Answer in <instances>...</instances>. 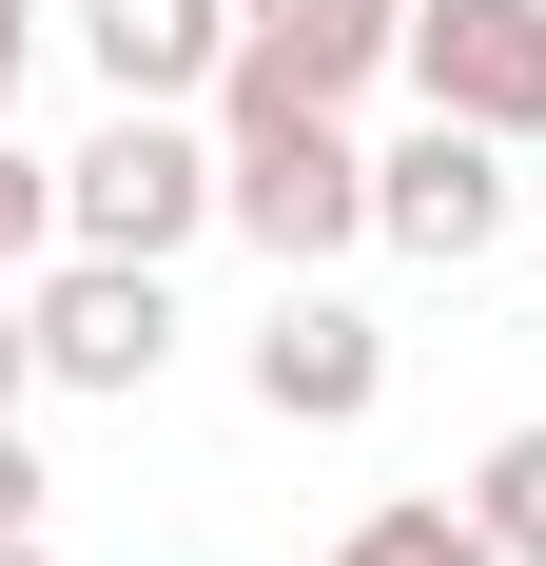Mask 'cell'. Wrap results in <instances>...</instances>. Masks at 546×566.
Wrapping results in <instances>:
<instances>
[{"label": "cell", "instance_id": "cell-5", "mask_svg": "<svg viewBox=\"0 0 546 566\" xmlns=\"http://www.w3.org/2000/svg\"><path fill=\"white\" fill-rule=\"evenodd\" d=\"M371 391H390V333H371L332 274H273V313H254V410H273V430H371Z\"/></svg>", "mask_w": 546, "mask_h": 566}, {"label": "cell", "instance_id": "cell-16", "mask_svg": "<svg viewBox=\"0 0 546 566\" xmlns=\"http://www.w3.org/2000/svg\"><path fill=\"white\" fill-rule=\"evenodd\" d=\"M0 20H40V0H0Z\"/></svg>", "mask_w": 546, "mask_h": 566}, {"label": "cell", "instance_id": "cell-12", "mask_svg": "<svg viewBox=\"0 0 546 566\" xmlns=\"http://www.w3.org/2000/svg\"><path fill=\"white\" fill-rule=\"evenodd\" d=\"M40 391V313H20V274H0V410Z\"/></svg>", "mask_w": 546, "mask_h": 566}, {"label": "cell", "instance_id": "cell-1", "mask_svg": "<svg viewBox=\"0 0 546 566\" xmlns=\"http://www.w3.org/2000/svg\"><path fill=\"white\" fill-rule=\"evenodd\" d=\"M196 117H216V157H234V234H254L273 274L371 254V137H351V98H293L273 59H234Z\"/></svg>", "mask_w": 546, "mask_h": 566}, {"label": "cell", "instance_id": "cell-3", "mask_svg": "<svg viewBox=\"0 0 546 566\" xmlns=\"http://www.w3.org/2000/svg\"><path fill=\"white\" fill-rule=\"evenodd\" d=\"M527 137H489V117L410 98V137H371V254H410V274H469V254H507L527 234Z\"/></svg>", "mask_w": 546, "mask_h": 566}, {"label": "cell", "instance_id": "cell-8", "mask_svg": "<svg viewBox=\"0 0 546 566\" xmlns=\"http://www.w3.org/2000/svg\"><path fill=\"white\" fill-rule=\"evenodd\" d=\"M98 98H216L234 78V0H78Z\"/></svg>", "mask_w": 546, "mask_h": 566}, {"label": "cell", "instance_id": "cell-15", "mask_svg": "<svg viewBox=\"0 0 546 566\" xmlns=\"http://www.w3.org/2000/svg\"><path fill=\"white\" fill-rule=\"evenodd\" d=\"M0 566H59V547H40V527H0Z\"/></svg>", "mask_w": 546, "mask_h": 566}, {"label": "cell", "instance_id": "cell-9", "mask_svg": "<svg viewBox=\"0 0 546 566\" xmlns=\"http://www.w3.org/2000/svg\"><path fill=\"white\" fill-rule=\"evenodd\" d=\"M332 566H507V547H489L469 489H390V509H351V547H332Z\"/></svg>", "mask_w": 546, "mask_h": 566}, {"label": "cell", "instance_id": "cell-10", "mask_svg": "<svg viewBox=\"0 0 546 566\" xmlns=\"http://www.w3.org/2000/svg\"><path fill=\"white\" fill-rule=\"evenodd\" d=\"M469 509H489V547H507V566H546V410L469 450Z\"/></svg>", "mask_w": 546, "mask_h": 566}, {"label": "cell", "instance_id": "cell-4", "mask_svg": "<svg viewBox=\"0 0 546 566\" xmlns=\"http://www.w3.org/2000/svg\"><path fill=\"white\" fill-rule=\"evenodd\" d=\"M20 313H40V391L137 410V391L176 371V274H157V254H40Z\"/></svg>", "mask_w": 546, "mask_h": 566}, {"label": "cell", "instance_id": "cell-2", "mask_svg": "<svg viewBox=\"0 0 546 566\" xmlns=\"http://www.w3.org/2000/svg\"><path fill=\"white\" fill-rule=\"evenodd\" d=\"M196 234H234V157L196 98H117L78 157H59V254H196Z\"/></svg>", "mask_w": 546, "mask_h": 566}, {"label": "cell", "instance_id": "cell-14", "mask_svg": "<svg viewBox=\"0 0 546 566\" xmlns=\"http://www.w3.org/2000/svg\"><path fill=\"white\" fill-rule=\"evenodd\" d=\"M20 78H40V20H0V117H20Z\"/></svg>", "mask_w": 546, "mask_h": 566}, {"label": "cell", "instance_id": "cell-13", "mask_svg": "<svg viewBox=\"0 0 546 566\" xmlns=\"http://www.w3.org/2000/svg\"><path fill=\"white\" fill-rule=\"evenodd\" d=\"M0 527H40V450H20V410H0Z\"/></svg>", "mask_w": 546, "mask_h": 566}, {"label": "cell", "instance_id": "cell-7", "mask_svg": "<svg viewBox=\"0 0 546 566\" xmlns=\"http://www.w3.org/2000/svg\"><path fill=\"white\" fill-rule=\"evenodd\" d=\"M234 59H273L293 98H371L410 78V0H234Z\"/></svg>", "mask_w": 546, "mask_h": 566}, {"label": "cell", "instance_id": "cell-6", "mask_svg": "<svg viewBox=\"0 0 546 566\" xmlns=\"http://www.w3.org/2000/svg\"><path fill=\"white\" fill-rule=\"evenodd\" d=\"M410 98L546 137V0H410Z\"/></svg>", "mask_w": 546, "mask_h": 566}, {"label": "cell", "instance_id": "cell-11", "mask_svg": "<svg viewBox=\"0 0 546 566\" xmlns=\"http://www.w3.org/2000/svg\"><path fill=\"white\" fill-rule=\"evenodd\" d=\"M40 254H59V157L0 137V274H40Z\"/></svg>", "mask_w": 546, "mask_h": 566}]
</instances>
